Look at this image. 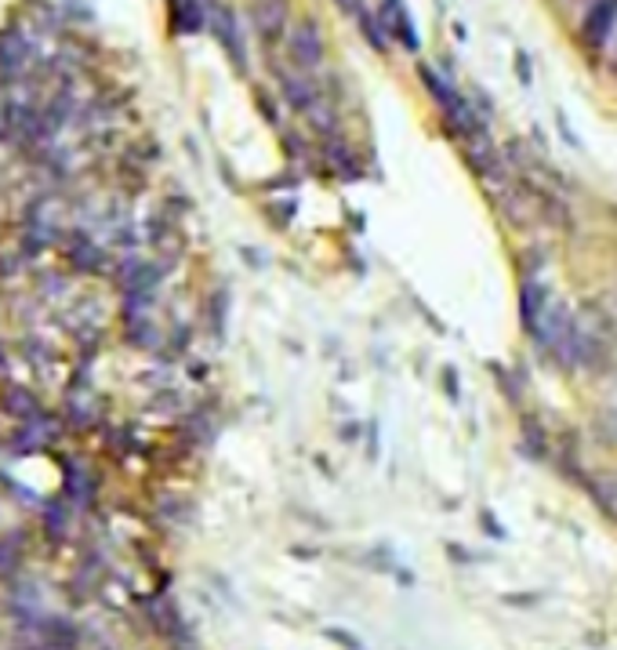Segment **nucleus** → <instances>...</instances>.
I'll return each instance as SVG.
<instances>
[{
	"instance_id": "6e6552de",
	"label": "nucleus",
	"mask_w": 617,
	"mask_h": 650,
	"mask_svg": "<svg viewBox=\"0 0 617 650\" xmlns=\"http://www.w3.org/2000/svg\"><path fill=\"white\" fill-rule=\"evenodd\" d=\"M356 22H359V29H363V36H367V44H370L374 51H385V47H389V33H385V25L378 22V15L363 11Z\"/></svg>"
},
{
	"instance_id": "1a4fd4ad",
	"label": "nucleus",
	"mask_w": 617,
	"mask_h": 650,
	"mask_svg": "<svg viewBox=\"0 0 617 650\" xmlns=\"http://www.w3.org/2000/svg\"><path fill=\"white\" fill-rule=\"evenodd\" d=\"M516 73H520V84H527L531 87V58H527V51H516Z\"/></svg>"
},
{
	"instance_id": "ddd939ff",
	"label": "nucleus",
	"mask_w": 617,
	"mask_h": 650,
	"mask_svg": "<svg viewBox=\"0 0 617 650\" xmlns=\"http://www.w3.org/2000/svg\"><path fill=\"white\" fill-rule=\"evenodd\" d=\"M483 527H487L491 534H498V538H501V527L494 523V516H491V513H483Z\"/></svg>"
},
{
	"instance_id": "423d86ee",
	"label": "nucleus",
	"mask_w": 617,
	"mask_h": 650,
	"mask_svg": "<svg viewBox=\"0 0 617 650\" xmlns=\"http://www.w3.org/2000/svg\"><path fill=\"white\" fill-rule=\"evenodd\" d=\"M545 313H549V291H545V284L527 280V284H523V295H520V317H523V327H527L531 334H538V330H541V320H545Z\"/></svg>"
},
{
	"instance_id": "9b49d317",
	"label": "nucleus",
	"mask_w": 617,
	"mask_h": 650,
	"mask_svg": "<svg viewBox=\"0 0 617 650\" xmlns=\"http://www.w3.org/2000/svg\"><path fill=\"white\" fill-rule=\"evenodd\" d=\"M327 636H330V640H338V644H341V647H349V650H359V644H356V640H352V636H349V633H338V629H327Z\"/></svg>"
},
{
	"instance_id": "f8f14e48",
	"label": "nucleus",
	"mask_w": 617,
	"mask_h": 650,
	"mask_svg": "<svg viewBox=\"0 0 617 650\" xmlns=\"http://www.w3.org/2000/svg\"><path fill=\"white\" fill-rule=\"evenodd\" d=\"M505 604H516V607H531V604H538V596H505Z\"/></svg>"
},
{
	"instance_id": "7ed1b4c3",
	"label": "nucleus",
	"mask_w": 617,
	"mask_h": 650,
	"mask_svg": "<svg viewBox=\"0 0 617 650\" xmlns=\"http://www.w3.org/2000/svg\"><path fill=\"white\" fill-rule=\"evenodd\" d=\"M378 22H381L385 33L396 36L407 51H418V29H414V18H410V11H407L403 0H381V7H378Z\"/></svg>"
},
{
	"instance_id": "0eeeda50",
	"label": "nucleus",
	"mask_w": 617,
	"mask_h": 650,
	"mask_svg": "<svg viewBox=\"0 0 617 650\" xmlns=\"http://www.w3.org/2000/svg\"><path fill=\"white\" fill-rule=\"evenodd\" d=\"M280 87H284L288 106L298 109V113H308L319 102V91L312 87V80H308L306 73H280Z\"/></svg>"
},
{
	"instance_id": "f03ea898",
	"label": "nucleus",
	"mask_w": 617,
	"mask_h": 650,
	"mask_svg": "<svg viewBox=\"0 0 617 650\" xmlns=\"http://www.w3.org/2000/svg\"><path fill=\"white\" fill-rule=\"evenodd\" d=\"M207 18H211V29H215V36H218V40H222V47L229 51L233 66L244 73V69H248V51H244V36H240L237 15H233L229 7H222V4H215Z\"/></svg>"
},
{
	"instance_id": "20e7f679",
	"label": "nucleus",
	"mask_w": 617,
	"mask_h": 650,
	"mask_svg": "<svg viewBox=\"0 0 617 650\" xmlns=\"http://www.w3.org/2000/svg\"><path fill=\"white\" fill-rule=\"evenodd\" d=\"M251 18H255L258 36L273 44V40H280V36H284V29H288L291 4H288V0H258V4H255V11H251Z\"/></svg>"
},
{
	"instance_id": "f257e3e1",
	"label": "nucleus",
	"mask_w": 617,
	"mask_h": 650,
	"mask_svg": "<svg viewBox=\"0 0 617 650\" xmlns=\"http://www.w3.org/2000/svg\"><path fill=\"white\" fill-rule=\"evenodd\" d=\"M288 51H291V62L298 69H316L323 62V33L312 18H302L291 25L288 33Z\"/></svg>"
},
{
	"instance_id": "9d476101",
	"label": "nucleus",
	"mask_w": 617,
	"mask_h": 650,
	"mask_svg": "<svg viewBox=\"0 0 617 650\" xmlns=\"http://www.w3.org/2000/svg\"><path fill=\"white\" fill-rule=\"evenodd\" d=\"M334 4H338L345 15H352V18H359V15L367 11V4H363V0H334Z\"/></svg>"
},
{
	"instance_id": "39448f33",
	"label": "nucleus",
	"mask_w": 617,
	"mask_h": 650,
	"mask_svg": "<svg viewBox=\"0 0 617 650\" xmlns=\"http://www.w3.org/2000/svg\"><path fill=\"white\" fill-rule=\"evenodd\" d=\"M614 22H617V0H596V4L589 7V15H585L582 33H585V40H589L592 47H603L607 36L614 33Z\"/></svg>"
}]
</instances>
